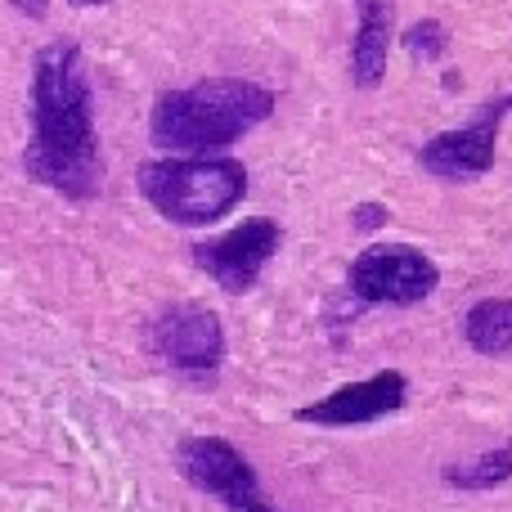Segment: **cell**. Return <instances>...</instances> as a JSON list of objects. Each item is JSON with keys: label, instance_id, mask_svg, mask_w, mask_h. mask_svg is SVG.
Returning <instances> with one entry per match:
<instances>
[{"label": "cell", "instance_id": "277c9868", "mask_svg": "<svg viewBox=\"0 0 512 512\" xmlns=\"http://www.w3.org/2000/svg\"><path fill=\"white\" fill-rule=\"evenodd\" d=\"M149 342H153V351H158V360L167 364L171 373H180L185 382H194V387H212V382L221 378L225 333H221L216 310H207V306L162 310Z\"/></svg>", "mask_w": 512, "mask_h": 512}, {"label": "cell", "instance_id": "2e32d148", "mask_svg": "<svg viewBox=\"0 0 512 512\" xmlns=\"http://www.w3.org/2000/svg\"><path fill=\"white\" fill-rule=\"evenodd\" d=\"M72 5H108V0H72Z\"/></svg>", "mask_w": 512, "mask_h": 512}, {"label": "cell", "instance_id": "7a4b0ae2", "mask_svg": "<svg viewBox=\"0 0 512 512\" xmlns=\"http://www.w3.org/2000/svg\"><path fill=\"white\" fill-rule=\"evenodd\" d=\"M274 113V95L256 81L216 77L171 90L153 108V144L171 153H212L248 135Z\"/></svg>", "mask_w": 512, "mask_h": 512}, {"label": "cell", "instance_id": "9c48e42d", "mask_svg": "<svg viewBox=\"0 0 512 512\" xmlns=\"http://www.w3.org/2000/svg\"><path fill=\"white\" fill-rule=\"evenodd\" d=\"M405 378L400 373H378L369 382H355L342 387L333 396L315 400V405L301 409V423H319V427H355V423H373V418H387L405 405Z\"/></svg>", "mask_w": 512, "mask_h": 512}, {"label": "cell", "instance_id": "9a60e30c", "mask_svg": "<svg viewBox=\"0 0 512 512\" xmlns=\"http://www.w3.org/2000/svg\"><path fill=\"white\" fill-rule=\"evenodd\" d=\"M14 9H23V14L41 18V14H45V0H14Z\"/></svg>", "mask_w": 512, "mask_h": 512}, {"label": "cell", "instance_id": "5bb4252c", "mask_svg": "<svg viewBox=\"0 0 512 512\" xmlns=\"http://www.w3.org/2000/svg\"><path fill=\"white\" fill-rule=\"evenodd\" d=\"M355 230H378V225H387V207H378V203H369V207H355Z\"/></svg>", "mask_w": 512, "mask_h": 512}, {"label": "cell", "instance_id": "3957f363", "mask_svg": "<svg viewBox=\"0 0 512 512\" xmlns=\"http://www.w3.org/2000/svg\"><path fill=\"white\" fill-rule=\"evenodd\" d=\"M140 189L167 221L212 225L243 203L248 171L234 158H162L140 171Z\"/></svg>", "mask_w": 512, "mask_h": 512}, {"label": "cell", "instance_id": "52a82bcc", "mask_svg": "<svg viewBox=\"0 0 512 512\" xmlns=\"http://www.w3.org/2000/svg\"><path fill=\"white\" fill-rule=\"evenodd\" d=\"M508 108H512V99H499V104L481 108L468 126L427 140L423 153H418L423 171H432V176H441V180H477V176H486V171L495 167L499 117H504Z\"/></svg>", "mask_w": 512, "mask_h": 512}, {"label": "cell", "instance_id": "ba28073f", "mask_svg": "<svg viewBox=\"0 0 512 512\" xmlns=\"http://www.w3.org/2000/svg\"><path fill=\"white\" fill-rule=\"evenodd\" d=\"M274 252H279V225L265 221V216L243 221L239 230H230V234H221V239L198 243L194 248L198 265H203L225 292L252 288L256 274H261V265L270 261Z\"/></svg>", "mask_w": 512, "mask_h": 512}, {"label": "cell", "instance_id": "7c38bea8", "mask_svg": "<svg viewBox=\"0 0 512 512\" xmlns=\"http://www.w3.org/2000/svg\"><path fill=\"white\" fill-rule=\"evenodd\" d=\"M508 477H512V441L495 445V450H486L472 463H454V468H445V481L459 486V490H495V486H504Z\"/></svg>", "mask_w": 512, "mask_h": 512}, {"label": "cell", "instance_id": "30bf717a", "mask_svg": "<svg viewBox=\"0 0 512 512\" xmlns=\"http://www.w3.org/2000/svg\"><path fill=\"white\" fill-rule=\"evenodd\" d=\"M360 5V32L351 45V77L360 90H373L387 72L391 50V18H396V0H355Z\"/></svg>", "mask_w": 512, "mask_h": 512}, {"label": "cell", "instance_id": "4fadbf2b", "mask_svg": "<svg viewBox=\"0 0 512 512\" xmlns=\"http://www.w3.org/2000/svg\"><path fill=\"white\" fill-rule=\"evenodd\" d=\"M445 41H450V36H445V27L436 23V18H423V23H414L405 32V50L414 54V59H441Z\"/></svg>", "mask_w": 512, "mask_h": 512}, {"label": "cell", "instance_id": "6da1fadb", "mask_svg": "<svg viewBox=\"0 0 512 512\" xmlns=\"http://www.w3.org/2000/svg\"><path fill=\"white\" fill-rule=\"evenodd\" d=\"M23 167L32 180L50 185L63 198H77V203L95 198L104 185L90 81L81 68V50L72 41H50L36 54L32 144L23 153Z\"/></svg>", "mask_w": 512, "mask_h": 512}, {"label": "cell", "instance_id": "8fae6325", "mask_svg": "<svg viewBox=\"0 0 512 512\" xmlns=\"http://www.w3.org/2000/svg\"><path fill=\"white\" fill-rule=\"evenodd\" d=\"M463 333H468V346L481 355H504L512 351V297H490L477 301L463 319Z\"/></svg>", "mask_w": 512, "mask_h": 512}, {"label": "cell", "instance_id": "5b68a950", "mask_svg": "<svg viewBox=\"0 0 512 512\" xmlns=\"http://www.w3.org/2000/svg\"><path fill=\"white\" fill-rule=\"evenodd\" d=\"M441 283V270L427 252L405 248V243H387V248H369L355 256L351 265V288L360 301H391V306H414V301L432 297Z\"/></svg>", "mask_w": 512, "mask_h": 512}, {"label": "cell", "instance_id": "8992f818", "mask_svg": "<svg viewBox=\"0 0 512 512\" xmlns=\"http://www.w3.org/2000/svg\"><path fill=\"white\" fill-rule=\"evenodd\" d=\"M180 472L194 481L198 490L216 495L230 512H279L265 504L261 486H256L252 463L221 436H189L180 445Z\"/></svg>", "mask_w": 512, "mask_h": 512}]
</instances>
